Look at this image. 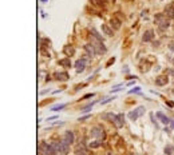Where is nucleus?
Here are the masks:
<instances>
[{"instance_id": "6e6552de", "label": "nucleus", "mask_w": 174, "mask_h": 155, "mask_svg": "<svg viewBox=\"0 0 174 155\" xmlns=\"http://www.w3.org/2000/svg\"><path fill=\"white\" fill-rule=\"evenodd\" d=\"M85 51L87 52V55H86V56H89V58H94V56L97 55V51H95V48H94V46L91 44V43H87V44H85Z\"/></svg>"}, {"instance_id": "9d476101", "label": "nucleus", "mask_w": 174, "mask_h": 155, "mask_svg": "<svg viewBox=\"0 0 174 155\" xmlns=\"http://www.w3.org/2000/svg\"><path fill=\"white\" fill-rule=\"evenodd\" d=\"M54 78L56 79V80H59V82H66V80H68V79H70V75L67 74L66 71H63V72H55Z\"/></svg>"}, {"instance_id": "72a5a7b5", "label": "nucleus", "mask_w": 174, "mask_h": 155, "mask_svg": "<svg viewBox=\"0 0 174 155\" xmlns=\"http://www.w3.org/2000/svg\"><path fill=\"white\" fill-rule=\"evenodd\" d=\"M38 155H44L43 152H40V151H38Z\"/></svg>"}, {"instance_id": "b1692460", "label": "nucleus", "mask_w": 174, "mask_h": 155, "mask_svg": "<svg viewBox=\"0 0 174 155\" xmlns=\"http://www.w3.org/2000/svg\"><path fill=\"white\" fill-rule=\"evenodd\" d=\"M137 111H138L139 116H142L143 114H145V111H146V108H145V107H143V106H139L138 108H137Z\"/></svg>"}, {"instance_id": "6ab92c4d", "label": "nucleus", "mask_w": 174, "mask_h": 155, "mask_svg": "<svg viewBox=\"0 0 174 155\" xmlns=\"http://www.w3.org/2000/svg\"><path fill=\"white\" fill-rule=\"evenodd\" d=\"M129 118H130V120H133V122H134V120H137L139 118L138 111H137V110H134V111H130V113H129Z\"/></svg>"}, {"instance_id": "423d86ee", "label": "nucleus", "mask_w": 174, "mask_h": 155, "mask_svg": "<svg viewBox=\"0 0 174 155\" xmlns=\"http://www.w3.org/2000/svg\"><path fill=\"white\" fill-rule=\"evenodd\" d=\"M74 67H75L77 72H83L86 68V59L85 58L78 59L77 62H75V64H74Z\"/></svg>"}, {"instance_id": "4468645a", "label": "nucleus", "mask_w": 174, "mask_h": 155, "mask_svg": "<svg viewBox=\"0 0 174 155\" xmlns=\"http://www.w3.org/2000/svg\"><path fill=\"white\" fill-rule=\"evenodd\" d=\"M102 31H103V34L106 36H108V38H111V36H114V32H112V28H110L107 26V24H102Z\"/></svg>"}, {"instance_id": "4be33fe9", "label": "nucleus", "mask_w": 174, "mask_h": 155, "mask_svg": "<svg viewBox=\"0 0 174 155\" xmlns=\"http://www.w3.org/2000/svg\"><path fill=\"white\" fill-rule=\"evenodd\" d=\"M95 3H97L99 7H106V4L108 3V0H95Z\"/></svg>"}, {"instance_id": "bb28decb", "label": "nucleus", "mask_w": 174, "mask_h": 155, "mask_svg": "<svg viewBox=\"0 0 174 155\" xmlns=\"http://www.w3.org/2000/svg\"><path fill=\"white\" fill-rule=\"evenodd\" d=\"M112 99H115V98H114V96H112V98H107L106 100H103V102H102V104H106V103H108V102H111Z\"/></svg>"}, {"instance_id": "393cba45", "label": "nucleus", "mask_w": 174, "mask_h": 155, "mask_svg": "<svg viewBox=\"0 0 174 155\" xmlns=\"http://www.w3.org/2000/svg\"><path fill=\"white\" fill-rule=\"evenodd\" d=\"M150 119H151V122H153V124L155 126V128H158L159 126H158V123H157V120L154 119V114H150Z\"/></svg>"}, {"instance_id": "5701e85b", "label": "nucleus", "mask_w": 174, "mask_h": 155, "mask_svg": "<svg viewBox=\"0 0 174 155\" xmlns=\"http://www.w3.org/2000/svg\"><path fill=\"white\" fill-rule=\"evenodd\" d=\"M67 104H58V106H54V107H52V111H59V110H62V108H64V107H66Z\"/></svg>"}, {"instance_id": "39448f33", "label": "nucleus", "mask_w": 174, "mask_h": 155, "mask_svg": "<svg viewBox=\"0 0 174 155\" xmlns=\"http://www.w3.org/2000/svg\"><path fill=\"white\" fill-rule=\"evenodd\" d=\"M155 86H159V87H162V86H166L169 83V76L167 75H158V76L155 78Z\"/></svg>"}, {"instance_id": "1a4fd4ad", "label": "nucleus", "mask_w": 174, "mask_h": 155, "mask_svg": "<svg viewBox=\"0 0 174 155\" xmlns=\"http://www.w3.org/2000/svg\"><path fill=\"white\" fill-rule=\"evenodd\" d=\"M63 139L66 140L68 144H72L74 142H75V135H74L72 131H70V130H67L66 132H64V135H63Z\"/></svg>"}, {"instance_id": "a211bd4d", "label": "nucleus", "mask_w": 174, "mask_h": 155, "mask_svg": "<svg viewBox=\"0 0 174 155\" xmlns=\"http://www.w3.org/2000/svg\"><path fill=\"white\" fill-rule=\"evenodd\" d=\"M102 146V142L99 139L98 140H94V142H90L89 143V147L90 148H99Z\"/></svg>"}, {"instance_id": "f704fd0d", "label": "nucleus", "mask_w": 174, "mask_h": 155, "mask_svg": "<svg viewBox=\"0 0 174 155\" xmlns=\"http://www.w3.org/2000/svg\"><path fill=\"white\" fill-rule=\"evenodd\" d=\"M126 1H134V0H126Z\"/></svg>"}, {"instance_id": "dca6fc26", "label": "nucleus", "mask_w": 174, "mask_h": 155, "mask_svg": "<svg viewBox=\"0 0 174 155\" xmlns=\"http://www.w3.org/2000/svg\"><path fill=\"white\" fill-rule=\"evenodd\" d=\"M102 118H103L104 120H108V122H111V123H114V120H115L116 115L112 113H104L103 115H102Z\"/></svg>"}, {"instance_id": "2eb2a0df", "label": "nucleus", "mask_w": 174, "mask_h": 155, "mask_svg": "<svg viewBox=\"0 0 174 155\" xmlns=\"http://www.w3.org/2000/svg\"><path fill=\"white\" fill-rule=\"evenodd\" d=\"M59 66L64 67V68H70L71 67V60H70V58H64V59H60L58 62Z\"/></svg>"}, {"instance_id": "aec40b11", "label": "nucleus", "mask_w": 174, "mask_h": 155, "mask_svg": "<svg viewBox=\"0 0 174 155\" xmlns=\"http://www.w3.org/2000/svg\"><path fill=\"white\" fill-rule=\"evenodd\" d=\"M163 151H165V154H166V155H173V152H174V146H171V144H166Z\"/></svg>"}, {"instance_id": "c85d7f7f", "label": "nucleus", "mask_w": 174, "mask_h": 155, "mask_svg": "<svg viewBox=\"0 0 174 155\" xmlns=\"http://www.w3.org/2000/svg\"><path fill=\"white\" fill-rule=\"evenodd\" d=\"M90 116H91V115H87V116H83V118H79V119H78V120H79V122H85V120H86V119H89Z\"/></svg>"}, {"instance_id": "9b49d317", "label": "nucleus", "mask_w": 174, "mask_h": 155, "mask_svg": "<svg viewBox=\"0 0 174 155\" xmlns=\"http://www.w3.org/2000/svg\"><path fill=\"white\" fill-rule=\"evenodd\" d=\"M155 115H157V118H158V119L161 120V122H162L163 124H170L171 119H170V118H169L167 115H165V114H163L162 111H158V113L155 114Z\"/></svg>"}, {"instance_id": "20e7f679", "label": "nucleus", "mask_w": 174, "mask_h": 155, "mask_svg": "<svg viewBox=\"0 0 174 155\" xmlns=\"http://www.w3.org/2000/svg\"><path fill=\"white\" fill-rule=\"evenodd\" d=\"M155 38V32L153 30H146V31L143 32L142 35V42L147 43V42H153Z\"/></svg>"}, {"instance_id": "c756f323", "label": "nucleus", "mask_w": 174, "mask_h": 155, "mask_svg": "<svg viewBox=\"0 0 174 155\" xmlns=\"http://www.w3.org/2000/svg\"><path fill=\"white\" fill-rule=\"evenodd\" d=\"M169 50H170V51H173V52H174V42L169 43Z\"/></svg>"}, {"instance_id": "cd10ccee", "label": "nucleus", "mask_w": 174, "mask_h": 155, "mask_svg": "<svg viewBox=\"0 0 174 155\" xmlns=\"http://www.w3.org/2000/svg\"><path fill=\"white\" fill-rule=\"evenodd\" d=\"M114 62H115V58H111V59H110V60H108V62H107V64H106V67H108V66H110V64H112V63H114Z\"/></svg>"}, {"instance_id": "7ed1b4c3", "label": "nucleus", "mask_w": 174, "mask_h": 155, "mask_svg": "<svg viewBox=\"0 0 174 155\" xmlns=\"http://www.w3.org/2000/svg\"><path fill=\"white\" fill-rule=\"evenodd\" d=\"M74 152L75 155H89V150L85 146V143H78L74 148Z\"/></svg>"}, {"instance_id": "f257e3e1", "label": "nucleus", "mask_w": 174, "mask_h": 155, "mask_svg": "<svg viewBox=\"0 0 174 155\" xmlns=\"http://www.w3.org/2000/svg\"><path fill=\"white\" fill-rule=\"evenodd\" d=\"M154 23L157 24V27H158V30L161 32H165L171 26L170 20H169V18L165 16V13H157L155 15V19H154Z\"/></svg>"}, {"instance_id": "f3484780", "label": "nucleus", "mask_w": 174, "mask_h": 155, "mask_svg": "<svg viewBox=\"0 0 174 155\" xmlns=\"http://www.w3.org/2000/svg\"><path fill=\"white\" fill-rule=\"evenodd\" d=\"M39 51H40V55H42L43 58H48V59L51 58V54H50V51H48V48H46V47L40 46Z\"/></svg>"}, {"instance_id": "412c9836", "label": "nucleus", "mask_w": 174, "mask_h": 155, "mask_svg": "<svg viewBox=\"0 0 174 155\" xmlns=\"http://www.w3.org/2000/svg\"><path fill=\"white\" fill-rule=\"evenodd\" d=\"M40 46L46 47V48H50L51 47V40L50 39H47V38H43L42 40H40Z\"/></svg>"}, {"instance_id": "0eeeda50", "label": "nucleus", "mask_w": 174, "mask_h": 155, "mask_svg": "<svg viewBox=\"0 0 174 155\" xmlns=\"http://www.w3.org/2000/svg\"><path fill=\"white\" fill-rule=\"evenodd\" d=\"M114 126H115L116 128H121L125 126V115L123 114H116V118L115 120H114Z\"/></svg>"}, {"instance_id": "f8f14e48", "label": "nucleus", "mask_w": 174, "mask_h": 155, "mask_svg": "<svg viewBox=\"0 0 174 155\" xmlns=\"http://www.w3.org/2000/svg\"><path fill=\"white\" fill-rule=\"evenodd\" d=\"M121 26H122L121 19H118V18H111V19H110V27H111L112 30H119Z\"/></svg>"}, {"instance_id": "2f4dec72", "label": "nucleus", "mask_w": 174, "mask_h": 155, "mask_svg": "<svg viewBox=\"0 0 174 155\" xmlns=\"http://www.w3.org/2000/svg\"><path fill=\"white\" fill-rule=\"evenodd\" d=\"M153 47H159V42H153Z\"/></svg>"}, {"instance_id": "7c9ffc66", "label": "nucleus", "mask_w": 174, "mask_h": 155, "mask_svg": "<svg viewBox=\"0 0 174 155\" xmlns=\"http://www.w3.org/2000/svg\"><path fill=\"white\" fill-rule=\"evenodd\" d=\"M139 91V87H135V88L134 90H131V91H130V94H134V92H138Z\"/></svg>"}, {"instance_id": "c9c22d12", "label": "nucleus", "mask_w": 174, "mask_h": 155, "mask_svg": "<svg viewBox=\"0 0 174 155\" xmlns=\"http://www.w3.org/2000/svg\"><path fill=\"white\" fill-rule=\"evenodd\" d=\"M173 27H174V24H173Z\"/></svg>"}, {"instance_id": "f03ea898", "label": "nucleus", "mask_w": 174, "mask_h": 155, "mask_svg": "<svg viewBox=\"0 0 174 155\" xmlns=\"http://www.w3.org/2000/svg\"><path fill=\"white\" fill-rule=\"evenodd\" d=\"M90 136L103 140L104 138H106V132H104L103 127H101V126H93L91 130H90Z\"/></svg>"}, {"instance_id": "ddd939ff", "label": "nucleus", "mask_w": 174, "mask_h": 155, "mask_svg": "<svg viewBox=\"0 0 174 155\" xmlns=\"http://www.w3.org/2000/svg\"><path fill=\"white\" fill-rule=\"evenodd\" d=\"M63 52H64V55H66V56H68V58H70V56H72V55L75 54V48H74L72 46H70V44H68V46L63 47Z\"/></svg>"}, {"instance_id": "a878e982", "label": "nucleus", "mask_w": 174, "mask_h": 155, "mask_svg": "<svg viewBox=\"0 0 174 155\" xmlns=\"http://www.w3.org/2000/svg\"><path fill=\"white\" fill-rule=\"evenodd\" d=\"M94 94H87V95H85V96L82 98V100H85V99H89V98H93Z\"/></svg>"}, {"instance_id": "473e14b6", "label": "nucleus", "mask_w": 174, "mask_h": 155, "mask_svg": "<svg viewBox=\"0 0 174 155\" xmlns=\"http://www.w3.org/2000/svg\"><path fill=\"white\" fill-rule=\"evenodd\" d=\"M170 127L174 130V119H171V122H170Z\"/></svg>"}]
</instances>
